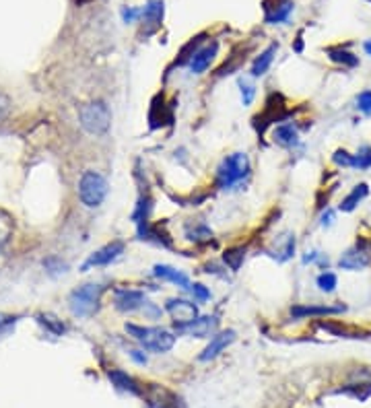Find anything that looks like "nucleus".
<instances>
[{
  "label": "nucleus",
  "mask_w": 371,
  "mask_h": 408,
  "mask_svg": "<svg viewBox=\"0 0 371 408\" xmlns=\"http://www.w3.org/2000/svg\"><path fill=\"white\" fill-rule=\"evenodd\" d=\"M126 332L140 342V347L151 352H167L174 349L176 345V336L165 328H157V326H138V324H126Z\"/></svg>",
  "instance_id": "f257e3e1"
},
{
  "label": "nucleus",
  "mask_w": 371,
  "mask_h": 408,
  "mask_svg": "<svg viewBox=\"0 0 371 408\" xmlns=\"http://www.w3.org/2000/svg\"><path fill=\"white\" fill-rule=\"evenodd\" d=\"M250 174V159L246 153H234L225 157L223 163L216 169V186L219 188H231L239 184L246 175Z\"/></svg>",
  "instance_id": "f03ea898"
},
{
  "label": "nucleus",
  "mask_w": 371,
  "mask_h": 408,
  "mask_svg": "<svg viewBox=\"0 0 371 408\" xmlns=\"http://www.w3.org/2000/svg\"><path fill=\"white\" fill-rule=\"evenodd\" d=\"M78 117H80V126L89 135H103L110 130V124H112V112L103 101H93L83 105Z\"/></svg>",
  "instance_id": "7ed1b4c3"
},
{
  "label": "nucleus",
  "mask_w": 371,
  "mask_h": 408,
  "mask_svg": "<svg viewBox=\"0 0 371 408\" xmlns=\"http://www.w3.org/2000/svg\"><path fill=\"white\" fill-rule=\"evenodd\" d=\"M78 196L83 200L85 206L93 209L99 206L105 196H108V182L105 177L98 172H85L80 182H78Z\"/></svg>",
  "instance_id": "20e7f679"
},
{
  "label": "nucleus",
  "mask_w": 371,
  "mask_h": 408,
  "mask_svg": "<svg viewBox=\"0 0 371 408\" xmlns=\"http://www.w3.org/2000/svg\"><path fill=\"white\" fill-rule=\"evenodd\" d=\"M103 287L101 285H83L78 287L77 291H73L68 303H70V311L77 315V318H87V315H93L99 308V297H101Z\"/></svg>",
  "instance_id": "39448f33"
},
{
  "label": "nucleus",
  "mask_w": 371,
  "mask_h": 408,
  "mask_svg": "<svg viewBox=\"0 0 371 408\" xmlns=\"http://www.w3.org/2000/svg\"><path fill=\"white\" fill-rule=\"evenodd\" d=\"M165 311L174 318L176 328H182V326L194 322L196 318H198V308H196L192 301H186V299H167Z\"/></svg>",
  "instance_id": "423d86ee"
},
{
  "label": "nucleus",
  "mask_w": 371,
  "mask_h": 408,
  "mask_svg": "<svg viewBox=\"0 0 371 408\" xmlns=\"http://www.w3.org/2000/svg\"><path fill=\"white\" fill-rule=\"evenodd\" d=\"M163 0H149L147 6L142 9V29H140V36L142 38H149L153 36L157 29L161 27V21H163Z\"/></svg>",
  "instance_id": "0eeeda50"
},
{
  "label": "nucleus",
  "mask_w": 371,
  "mask_h": 408,
  "mask_svg": "<svg viewBox=\"0 0 371 408\" xmlns=\"http://www.w3.org/2000/svg\"><path fill=\"white\" fill-rule=\"evenodd\" d=\"M114 305L117 311H124V313H130V311H137L140 308L147 305V299H145V293L135 291V289H117L116 297H114Z\"/></svg>",
  "instance_id": "6e6552de"
},
{
  "label": "nucleus",
  "mask_w": 371,
  "mask_h": 408,
  "mask_svg": "<svg viewBox=\"0 0 371 408\" xmlns=\"http://www.w3.org/2000/svg\"><path fill=\"white\" fill-rule=\"evenodd\" d=\"M124 253V244L122 241H112L108 246H103L101 250H98L95 253L89 256V260L85 262V271L91 268V266H105V264H112L116 258H120Z\"/></svg>",
  "instance_id": "1a4fd4ad"
},
{
  "label": "nucleus",
  "mask_w": 371,
  "mask_h": 408,
  "mask_svg": "<svg viewBox=\"0 0 371 408\" xmlns=\"http://www.w3.org/2000/svg\"><path fill=\"white\" fill-rule=\"evenodd\" d=\"M216 318L213 315H202V318H196L194 322L182 326V328H176L177 332L182 334H188V336H196V338H209L216 328Z\"/></svg>",
  "instance_id": "9d476101"
},
{
  "label": "nucleus",
  "mask_w": 371,
  "mask_h": 408,
  "mask_svg": "<svg viewBox=\"0 0 371 408\" xmlns=\"http://www.w3.org/2000/svg\"><path fill=\"white\" fill-rule=\"evenodd\" d=\"M370 264V253H367V250L359 248V246L343 253L340 260H338V266H340L343 271H363V268H367Z\"/></svg>",
  "instance_id": "9b49d317"
},
{
  "label": "nucleus",
  "mask_w": 371,
  "mask_h": 408,
  "mask_svg": "<svg viewBox=\"0 0 371 408\" xmlns=\"http://www.w3.org/2000/svg\"><path fill=\"white\" fill-rule=\"evenodd\" d=\"M235 340V332L234 330H223L215 334L213 338H211V342L207 345V349L200 352V361H211V359H215L216 355H221V350H225L231 342Z\"/></svg>",
  "instance_id": "f8f14e48"
},
{
  "label": "nucleus",
  "mask_w": 371,
  "mask_h": 408,
  "mask_svg": "<svg viewBox=\"0 0 371 408\" xmlns=\"http://www.w3.org/2000/svg\"><path fill=\"white\" fill-rule=\"evenodd\" d=\"M216 52H219V43H216V41L204 46V48H200L194 54V58L190 60V70H192L194 75H202V73L213 64V60L216 58Z\"/></svg>",
  "instance_id": "ddd939ff"
},
{
  "label": "nucleus",
  "mask_w": 371,
  "mask_h": 408,
  "mask_svg": "<svg viewBox=\"0 0 371 408\" xmlns=\"http://www.w3.org/2000/svg\"><path fill=\"white\" fill-rule=\"evenodd\" d=\"M153 274H155L157 278L167 281V283H174V285L182 287V289H190V287H192L188 274H184L182 271H176L174 266H167V264H157L155 268H153Z\"/></svg>",
  "instance_id": "4468645a"
},
{
  "label": "nucleus",
  "mask_w": 371,
  "mask_h": 408,
  "mask_svg": "<svg viewBox=\"0 0 371 408\" xmlns=\"http://www.w3.org/2000/svg\"><path fill=\"white\" fill-rule=\"evenodd\" d=\"M345 308H333V305H295L291 308V315L293 318H315V315H336V313H343Z\"/></svg>",
  "instance_id": "2eb2a0df"
},
{
  "label": "nucleus",
  "mask_w": 371,
  "mask_h": 408,
  "mask_svg": "<svg viewBox=\"0 0 371 408\" xmlns=\"http://www.w3.org/2000/svg\"><path fill=\"white\" fill-rule=\"evenodd\" d=\"M273 138L276 145L287 147V149H291V147H297V145H299V135H297V130H295L291 124H281V126H276V128H274Z\"/></svg>",
  "instance_id": "dca6fc26"
},
{
  "label": "nucleus",
  "mask_w": 371,
  "mask_h": 408,
  "mask_svg": "<svg viewBox=\"0 0 371 408\" xmlns=\"http://www.w3.org/2000/svg\"><path fill=\"white\" fill-rule=\"evenodd\" d=\"M370 194V188H367V184H357L355 188L351 190V194L347 196L343 202H340V211H345V213H351L355 211V206L365 198V196Z\"/></svg>",
  "instance_id": "f3484780"
},
{
  "label": "nucleus",
  "mask_w": 371,
  "mask_h": 408,
  "mask_svg": "<svg viewBox=\"0 0 371 408\" xmlns=\"http://www.w3.org/2000/svg\"><path fill=\"white\" fill-rule=\"evenodd\" d=\"M274 54H276V46H271V48H266V50L254 60V64H252V77H262V75L271 68Z\"/></svg>",
  "instance_id": "a211bd4d"
},
{
  "label": "nucleus",
  "mask_w": 371,
  "mask_h": 408,
  "mask_svg": "<svg viewBox=\"0 0 371 408\" xmlns=\"http://www.w3.org/2000/svg\"><path fill=\"white\" fill-rule=\"evenodd\" d=\"M110 380H112L114 386H117L120 389H126V392H130V394H140V388H138L137 382H135L128 373H124V371H110Z\"/></svg>",
  "instance_id": "6ab92c4d"
},
{
  "label": "nucleus",
  "mask_w": 371,
  "mask_h": 408,
  "mask_svg": "<svg viewBox=\"0 0 371 408\" xmlns=\"http://www.w3.org/2000/svg\"><path fill=\"white\" fill-rule=\"evenodd\" d=\"M326 54H328V58L336 62V64H343V66H347V68H352V66H357L359 64V58L349 52V50H345V48H328L326 50Z\"/></svg>",
  "instance_id": "aec40b11"
},
{
  "label": "nucleus",
  "mask_w": 371,
  "mask_h": 408,
  "mask_svg": "<svg viewBox=\"0 0 371 408\" xmlns=\"http://www.w3.org/2000/svg\"><path fill=\"white\" fill-rule=\"evenodd\" d=\"M293 2L291 0H287V2H283L281 6H276L274 11L271 13H266V23H283V21L289 19V15L293 13Z\"/></svg>",
  "instance_id": "412c9836"
},
{
  "label": "nucleus",
  "mask_w": 371,
  "mask_h": 408,
  "mask_svg": "<svg viewBox=\"0 0 371 408\" xmlns=\"http://www.w3.org/2000/svg\"><path fill=\"white\" fill-rule=\"evenodd\" d=\"M244 256H246V250L244 248H229L223 253V262L231 268V271H239L241 264H244Z\"/></svg>",
  "instance_id": "4be33fe9"
},
{
  "label": "nucleus",
  "mask_w": 371,
  "mask_h": 408,
  "mask_svg": "<svg viewBox=\"0 0 371 408\" xmlns=\"http://www.w3.org/2000/svg\"><path fill=\"white\" fill-rule=\"evenodd\" d=\"M151 209H153V200H151L149 196H142V198L138 200L135 213H132V221H135V223L147 221V219H149V213H151Z\"/></svg>",
  "instance_id": "5701e85b"
},
{
  "label": "nucleus",
  "mask_w": 371,
  "mask_h": 408,
  "mask_svg": "<svg viewBox=\"0 0 371 408\" xmlns=\"http://www.w3.org/2000/svg\"><path fill=\"white\" fill-rule=\"evenodd\" d=\"M336 283H338V278H336L334 272H322L318 276V287L324 293H333L336 289Z\"/></svg>",
  "instance_id": "b1692460"
},
{
  "label": "nucleus",
  "mask_w": 371,
  "mask_h": 408,
  "mask_svg": "<svg viewBox=\"0 0 371 408\" xmlns=\"http://www.w3.org/2000/svg\"><path fill=\"white\" fill-rule=\"evenodd\" d=\"M333 159L334 163L340 165V167H357V157L347 153V151H336Z\"/></svg>",
  "instance_id": "393cba45"
},
{
  "label": "nucleus",
  "mask_w": 371,
  "mask_h": 408,
  "mask_svg": "<svg viewBox=\"0 0 371 408\" xmlns=\"http://www.w3.org/2000/svg\"><path fill=\"white\" fill-rule=\"evenodd\" d=\"M211 237H213V234L207 225H196L192 231H188V239H192V241H204Z\"/></svg>",
  "instance_id": "a878e982"
},
{
  "label": "nucleus",
  "mask_w": 371,
  "mask_h": 408,
  "mask_svg": "<svg viewBox=\"0 0 371 408\" xmlns=\"http://www.w3.org/2000/svg\"><path fill=\"white\" fill-rule=\"evenodd\" d=\"M239 87H241V101H244V105H252V101L256 98L254 85H250L246 80H239Z\"/></svg>",
  "instance_id": "bb28decb"
},
{
  "label": "nucleus",
  "mask_w": 371,
  "mask_h": 408,
  "mask_svg": "<svg viewBox=\"0 0 371 408\" xmlns=\"http://www.w3.org/2000/svg\"><path fill=\"white\" fill-rule=\"evenodd\" d=\"M357 108L359 112H363L365 116H371V91H361L357 95Z\"/></svg>",
  "instance_id": "cd10ccee"
},
{
  "label": "nucleus",
  "mask_w": 371,
  "mask_h": 408,
  "mask_svg": "<svg viewBox=\"0 0 371 408\" xmlns=\"http://www.w3.org/2000/svg\"><path fill=\"white\" fill-rule=\"evenodd\" d=\"M357 167L361 169H367L371 165V147H361L359 153H357Z\"/></svg>",
  "instance_id": "c85d7f7f"
},
{
  "label": "nucleus",
  "mask_w": 371,
  "mask_h": 408,
  "mask_svg": "<svg viewBox=\"0 0 371 408\" xmlns=\"http://www.w3.org/2000/svg\"><path fill=\"white\" fill-rule=\"evenodd\" d=\"M190 289H192V295H194L200 303H204V301H209V299H211V291H209L204 285H200V283H194Z\"/></svg>",
  "instance_id": "c756f323"
},
{
  "label": "nucleus",
  "mask_w": 371,
  "mask_h": 408,
  "mask_svg": "<svg viewBox=\"0 0 371 408\" xmlns=\"http://www.w3.org/2000/svg\"><path fill=\"white\" fill-rule=\"evenodd\" d=\"M43 266L52 272V274H60V272L66 271V264H64L62 260H58V258H48V260L43 262Z\"/></svg>",
  "instance_id": "7c9ffc66"
},
{
  "label": "nucleus",
  "mask_w": 371,
  "mask_h": 408,
  "mask_svg": "<svg viewBox=\"0 0 371 408\" xmlns=\"http://www.w3.org/2000/svg\"><path fill=\"white\" fill-rule=\"evenodd\" d=\"M39 320H41L43 326H48L50 330L56 332V334L64 332V324H62V322H56V318H52V315H41Z\"/></svg>",
  "instance_id": "2f4dec72"
},
{
  "label": "nucleus",
  "mask_w": 371,
  "mask_h": 408,
  "mask_svg": "<svg viewBox=\"0 0 371 408\" xmlns=\"http://www.w3.org/2000/svg\"><path fill=\"white\" fill-rule=\"evenodd\" d=\"M122 17H124L126 23H135V21L142 17V11H137V9H130V6H128V9L122 11Z\"/></svg>",
  "instance_id": "473e14b6"
},
{
  "label": "nucleus",
  "mask_w": 371,
  "mask_h": 408,
  "mask_svg": "<svg viewBox=\"0 0 371 408\" xmlns=\"http://www.w3.org/2000/svg\"><path fill=\"white\" fill-rule=\"evenodd\" d=\"M130 357H132V361L138 363V365H145V363H147V355H145L142 350H130Z\"/></svg>",
  "instance_id": "72a5a7b5"
},
{
  "label": "nucleus",
  "mask_w": 371,
  "mask_h": 408,
  "mask_svg": "<svg viewBox=\"0 0 371 408\" xmlns=\"http://www.w3.org/2000/svg\"><path fill=\"white\" fill-rule=\"evenodd\" d=\"M333 221H334V213H333V211L324 213V216H322V225H333Z\"/></svg>",
  "instance_id": "f704fd0d"
},
{
  "label": "nucleus",
  "mask_w": 371,
  "mask_h": 408,
  "mask_svg": "<svg viewBox=\"0 0 371 408\" xmlns=\"http://www.w3.org/2000/svg\"><path fill=\"white\" fill-rule=\"evenodd\" d=\"M4 112H6V99L0 98V117L4 116Z\"/></svg>",
  "instance_id": "c9c22d12"
},
{
  "label": "nucleus",
  "mask_w": 371,
  "mask_h": 408,
  "mask_svg": "<svg viewBox=\"0 0 371 408\" xmlns=\"http://www.w3.org/2000/svg\"><path fill=\"white\" fill-rule=\"evenodd\" d=\"M365 52H367V54L371 56V39L370 41H365Z\"/></svg>",
  "instance_id": "e433bc0d"
},
{
  "label": "nucleus",
  "mask_w": 371,
  "mask_h": 408,
  "mask_svg": "<svg viewBox=\"0 0 371 408\" xmlns=\"http://www.w3.org/2000/svg\"><path fill=\"white\" fill-rule=\"evenodd\" d=\"M367 2H371V0H367Z\"/></svg>",
  "instance_id": "4c0bfd02"
}]
</instances>
